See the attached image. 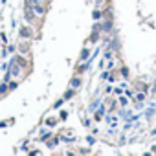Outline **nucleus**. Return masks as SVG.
Segmentation results:
<instances>
[{
	"mask_svg": "<svg viewBox=\"0 0 156 156\" xmlns=\"http://www.w3.org/2000/svg\"><path fill=\"white\" fill-rule=\"evenodd\" d=\"M79 85H81V79H79V77H75V79H72V87H73V88H77Z\"/></svg>",
	"mask_w": 156,
	"mask_h": 156,
	"instance_id": "f257e3e1",
	"label": "nucleus"
},
{
	"mask_svg": "<svg viewBox=\"0 0 156 156\" xmlns=\"http://www.w3.org/2000/svg\"><path fill=\"white\" fill-rule=\"evenodd\" d=\"M94 19H101V13L99 11H94Z\"/></svg>",
	"mask_w": 156,
	"mask_h": 156,
	"instance_id": "f03ea898",
	"label": "nucleus"
}]
</instances>
